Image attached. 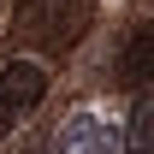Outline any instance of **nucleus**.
<instances>
[{
	"label": "nucleus",
	"mask_w": 154,
	"mask_h": 154,
	"mask_svg": "<svg viewBox=\"0 0 154 154\" xmlns=\"http://www.w3.org/2000/svg\"><path fill=\"white\" fill-rule=\"evenodd\" d=\"M89 12H95V0H36L30 6V24H36L42 42H77V30L89 24Z\"/></svg>",
	"instance_id": "7ed1b4c3"
},
{
	"label": "nucleus",
	"mask_w": 154,
	"mask_h": 154,
	"mask_svg": "<svg viewBox=\"0 0 154 154\" xmlns=\"http://www.w3.org/2000/svg\"><path fill=\"white\" fill-rule=\"evenodd\" d=\"M48 95V65L42 59H6L0 65V136H12Z\"/></svg>",
	"instance_id": "f257e3e1"
},
{
	"label": "nucleus",
	"mask_w": 154,
	"mask_h": 154,
	"mask_svg": "<svg viewBox=\"0 0 154 154\" xmlns=\"http://www.w3.org/2000/svg\"><path fill=\"white\" fill-rule=\"evenodd\" d=\"M119 77H125L131 89H154V18L131 30L125 54H119Z\"/></svg>",
	"instance_id": "20e7f679"
},
{
	"label": "nucleus",
	"mask_w": 154,
	"mask_h": 154,
	"mask_svg": "<svg viewBox=\"0 0 154 154\" xmlns=\"http://www.w3.org/2000/svg\"><path fill=\"white\" fill-rule=\"evenodd\" d=\"M54 154H119V131L101 113H71L54 136Z\"/></svg>",
	"instance_id": "f03ea898"
},
{
	"label": "nucleus",
	"mask_w": 154,
	"mask_h": 154,
	"mask_svg": "<svg viewBox=\"0 0 154 154\" xmlns=\"http://www.w3.org/2000/svg\"><path fill=\"white\" fill-rule=\"evenodd\" d=\"M119 154H154V95H136L125 136H119Z\"/></svg>",
	"instance_id": "39448f33"
}]
</instances>
